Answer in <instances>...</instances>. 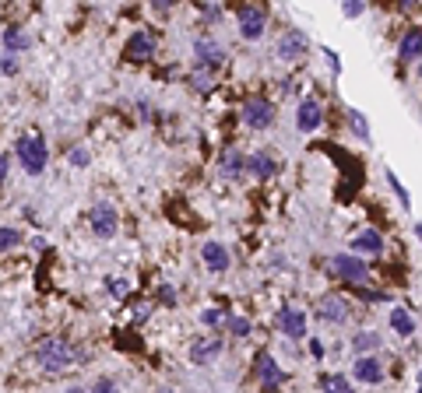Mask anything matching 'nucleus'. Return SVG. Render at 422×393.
I'll list each match as a JSON object with an SVG mask.
<instances>
[{"label":"nucleus","instance_id":"nucleus-1","mask_svg":"<svg viewBox=\"0 0 422 393\" xmlns=\"http://www.w3.org/2000/svg\"><path fill=\"white\" fill-rule=\"evenodd\" d=\"M15 155H18V162H22V169H25L29 176H43L46 158H50L46 141H43V137H32V134H25V137L15 141Z\"/></svg>","mask_w":422,"mask_h":393},{"label":"nucleus","instance_id":"nucleus-2","mask_svg":"<svg viewBox=\"0 0 422 393\" xmlns=\"http://www.w3.org/2000/svg\"><path fill=\"white\" fill-rule=\"evenodd\" d=\"M36 358H39V365L46 372H64V368H71L78 361V351L67 340H43L39 351H36Z\"/></svg>","mask_w":422,"mask_h":393},{"label":"nucleus","instance_id":"nucleus-3","mask_svg":"<svg viewBox=\"0 0 422 393\" xmlns=\"http://www.w3.org/2000/svg\"><path fill=\"white\" fill-rule=\"evenodd\" d=\"M327 270L338 274V277H345V281H352V284H366L369 281V267L359 256H348V253H334L327 260Z\"/></svg>","mask_w":422,"mask_h":393},{"label":"nucleus","instance_id":"nucleus-4","mask_svg":"<svg viewBox=\"0 0 422 393\" xmlns=\"http://www.w3.org/2000/svg\"><path fill=\"white\" fill-rule=\"evenodd\" d=\"M271 120H275V106L268 99H247L243 102V123L250 130H264V127H271Z\"/></svg>","mask_w":422,"mask_h":393},{"label":"nucleus","instance_id":"nucleus-5","mask_svg":"<svg viewBox=\"0 0 422 393\" xmlns=\"http://www.w3.org/2000/svg\"><path fill=\"white\" fill-rule=\"evenodd\" d=\"M116 228H120L116 207H113L109 200H99L95 211H92V232H95L99 239H109V235H116Z\"/></svg>","mask_w":422,"mask_h":393},{"label":"nucleus","instance_id":"nucleus-6","mask_svg":"<svg viewBox=\"0 0 422 393\" xmlns=\"http://www.w3.org/2000/svg\"><path fill=\"white\" fill-rule=\"evenodd\" d=\"M240 32H243V39H261L264 36V29H268V15L261 11V8H254V4H247V8H240Z\"/></svg>","mask_w":422,"mask_h":393},{"label":"nucleus","instance_id":"nucleus-7","mask_svg":"<svg viewBox=\"0 0 422 393\" xmlns=\"http://www.w3.org/2000/svg\"><path fill=\"white\" fill-rule=\"evenodd\" d=\"M348 312H352V309H348V302H345L341 295H324V298H320V305H317V316H320L324 323H334V326H338V323H345V319H348Z\"/></svg>","mask_w":422,"mask_h":393},{"label":"nucleus","instance_id":"nucleus-8","mask_svg":"<svg viewBox=\"0 0 422 393\" xmlns=\"http://www.w3.org/2000/svg\"><path fill=\"white\" fill-rule=\"evenodd\" d=\"M127 60H134V64H141V60H151V53H155V36L151 32H134L130 39H127Z\"/></svg>","mask_w":422,"mask_h":393},{"label":"nucleus","instance_id":"nucleus-9","mask_svg":"<svg viewBox=\"0 0 422 393\" xmlns=\"http://www.w3.org/2000/svg\"><path fill=\"white\" fill-rule=\"evenodd\" d=\"M278 326H282L285 337L303 340V337H306V312H303V309H282V312H278Z\"/></svg>","mask_w":422,"mask_h":393},{"label":"nucleus","instance_id":"nucleus-10","mask_svg":"<svg viewBox=\"0 0 422 393\" xmlns=\"http://www.w3.org/2000/svg\"><path fill=\"white\" fill-rule=\"evenodd\" d=\"M219 351H222V340H219V337H200V340L190 344V361H193V365H207L211 358H219Z\"/></svg>","mask_w":422,"mask_h":393},{"label":"nucleus","instance_id":"nucleus-11","mask_svg":"<svg viewBox=\"0 0 422 393\" xmlns=\"http://www.w3.org/2000/svg\"><path fill=\"white\" fill-rule=\"evenodd\" d=\"M296 127H299L303 134H313V130L320 127V102H317V99H303V102H299Z\"/></svg>","mask_w":422,"mask_h":393},{"label":"nucleus","instance_id":"nucleus-12","mask_svg":"<svg viewBox=\"0 0 422 393\" xmlns=\"http://www.w3.org/2000/svg\"><path fill=\"white\" fill-rule=\"evenodd\" d=\"M193 53H197V60H200V67H219L222 60H226V50L215 43V39H197V46H193Z\"/></svg>","mask_w":422,"mask_h":393},{"label":"nucleus","instance_id":"nucleus-13","mask_svg":"<svg viewBox=\"0 0 422 393\" xmlns=\"http://www.w3.org/2000/svg\"><path fill=\"white\" fill-rule=\"evenodd\" d=\"M200 256H204V267L207 270H229V249L222 246V242H204V249H200Z\"/></svg>","mask_w":422,"mask_h":393},{"label":"nucleus","instance_id":"nucleus-14","mask_svg":"<svg viewBox=\"0 0 422 393\" xmlns=\"http://www.w3.org/2000/svg\"><path fill=\"white\" fill-rule=\"evenodd\" d=\"M257 375H261V382H264V389H268V393L282 386V368L275 365V358H271V354H261V358H257Z\"/></svg>","mask_w":422,"mask_h":393},{"label":"nucleus","instance_id":"nucleus-15","mask_svg":"<svg viewBox=\"0 0 422 393\" xmlns=\"http://www.w3.org/2000/svg\"><path fill=\"white\" fill-rule=\"evenodd\" d=\"M352 375H355L359 382H369V386H376V382L383 379V368H380V361H376V358H355V365H352Z\"/></svg>","mask_w":422,"mask_h":393},{"label":"nucleus","instance_id":"nucleus-16","mask_svg":"<svg viewBox=\"0 0 422 393\" xmlns=\"http://www.w3.org/2000/svg\"><path fill=\"white\" fill-rule=\"evenodd\" d=\"M240 172H250V158H243V151H240V148H229V151L222 155V176L236 179Z\"/></svg>","mask_w":422,"mask_h":393},{"label":"nucleus","instance_id":"nucleus-17","mask_svg":"<svg viewBox=\"0 0 422 393\" xmlns=\"http://www.w3.org/2000/svg\"><path fill=\"white\" fill-rule=\"evenodd\" d=\"M303 50H306V36L303 32H285L282 43H278V57L282 60H296Z\"/></svg>","mask_w":422,"mask_h":393},{"label":"nucleus","instance_id":"nucleus-18","mask_svg":"<svg viewBox=\"0 0 422 393\" xmlns=\"http://www.w3.org/2000/svg\"><path fill=\"white\" fill-rule=\"evenodd\" d=\"M373 351H380V333L362 330V333L352 337V354H355V358H369Z\"/></svg>","mask_w":422,"mask_h":393},{"label":"nucleus","instance_id":"nucleus-19","mask_svg":"<svg viewBox=\"0 0 422 393\" xmlns=\"http://www.w3.org/2000/svg\"><path fill=\"white\" fill-rule=\"evenodd\" d=\"M380 249H383V239L376 228H366L352 239V253H380Z\"/></svg>","mask_w":422,"mask_h":393},{"label":"nucleus","instance_id":"nucleus-20","mask_svg":"<svg viewBox=\"0 0 422 393\" xmlns=\"http://www.w3.org/2000/svg\"><path fill=\"white\" fill-rule=\"evenodd\" d=\"M397 57H401L404 64L422 57V29H411V32L401 39V46H397Z\"/></svg>","mask_w":422,"mask_h":393},{"label":"nucleus","instance_id":"nucleus-21","mask_svg":"<svg viewBox=\"0 0 422 393\" xmlns=\"http://www.w3.org/2000/svg\"><path fill=\"white\" fill-rule=\"evenodd\" d=\"M275 169H278V162H275L268 151H257V155H250V172H254V176L268 179V176H275Z\"/></svg>","mask_w":422,"mask_h":393},{"label":"nucleus","instance_id":"nucleus-22","mask_svg":"<svg viewBox=\"0 0 422 393\" xmlns=\"http://www.w3.org/2000/svg\"><path fill=\"white\" fill-rule=\"evenodd\" d=\"M390 326H394V333H401V337H411L415 333V319L408 316V309H390Z\"/></svg>","mask_w":422,"mask_h":393},{"label":"nucleus","instance_id":"nucleus-23","mask_svg":"<svg viewBox=\"0 0 422 393\" xmlns=\"http://www.w3.org/2000/svg\"><path fill=\"white\" fill-rule=\"evenodd\" d=\"M29 46H32V39L22 36L18 29H8V32H4V50H8V53H22V50H29Z\"/></svg>","mask_w":422,"mask_h":393},{"label":"nucleus","instance_id":"nucleus-24","mask_svg":"<svg viewBox=\"0 0 422 393\" xmlns=\"http://www.w3.org/2000/svg\"><path fill=\"white\" fill-rule=\"evenodd\" d=\"M320 389H324V393H355L352 382L341 379V375H320Z\"/></svg>","mask_w":422,"mask_h":393},{"label":"nucleus","instance_id":"nucleus-25","mask_svg":"<svg viewBox=\"0 0 422 393\" xmlns=\"http://www.w3.org/2000/svg\"><path fill=\"white\" fill-rule=\"evenodd\" d=\"M190 85H193L197 92H211V88H215V81H211L207 71H193V74H190Z\"/></svg>","mask_w":422,"mask_h":393},{"label":"nucleus","instance_id":"nucleus-26","mask_svg":"<svg viewBox=\"0 0 422 393\" xmlns=\"http://www.w3.org/2000/svg\"><path fill=\"white\" fill-rule=\"evenodd\" d=\"M200 323H204V326H222V323H226V312H222V309H204V312H200Z\"/></svg>","mask_w":422,"mask_h":393},{"label":"nucleus","instance_id":"nucleus-27","mask_svg":"<svg viewBox=\"0 0 422 393\" xmlns=\"http://www.w3.org/2000/svg\"><path fill=\"white\" fill-rule=\"evenodd\" d=\"M348 123H352V130H355L359 137H369V127H366L362 113H348Z\"/></svg>","mask_w":422,"mask_h":393},{"label":"nucleus","instance_id":"nucleus-28","mask_svg":"<svg viewBox=\"0 0 422 393\" xmlns=\"http://www.w3.org/2000/svg\"><path fill=\"white\" fill-rule=\"evenodd\" d=\"M18 242V232L11 225H4V232H0V246H4V253H11V246Z\"/></svg>","mask_w":422,"mask_h":393},{"label":"nucleus","instance_id":"nucleus-29","mask_svg":"<svg viewBox=\"0 0 422 393\" xmlns=\"http://www.w3.org/2000/svg\"><path fill=\"white\" fill-rule=\"evenodd\" d=\"M109 291H113L116 298H123V295L130 291V281H127V277H113V281H109Z\"/></svg>","mask_w":422,"mask_h":393},{"label":"nucleus","instance_id":"nucleus-30","mask_svg":"<svg viewBox=\"0 0 422 393\" xmlns=\"http://www.w3.org/2000/svg\"><path fill=\"white\" fill-rule=\"evenodd\" d=\"M229 330L243 337V333H250V319H243V316H233V319H229Z\"/></svg>","mask_w":422,"mask_h":393},{"label":"nucleus","instance_id":"nucleus-31","mask_svg":"<svg viewBox=\"0 0 422 393\" xmlns=\"http://www.w3.org/2000/svg\"><path fill=\"white\" fill-rule=\"evenodd\" d=\"M88 393H120V389H116L113 379H95V386H92Z\"/></svg>","mask_w":422,"mask_h":393},{"label":"nucleus","instance_id":"nucleus-32","mask_svg":"<svg viewBox=\"0 0 422 393\" xmlns=\"http://www.w3.org/2000/svg\"><path fill=\"white\" fill-rule=\"evenodd\" d=\"M362 11H366V8L359 4V0H352V4H345V8H341V15H345V18H359Z\"/></svg>","mask_w":422,"mask_h":393},{"label":"nucleus","instance_id":"nucleus-33","mask_svg":"<svg viewBox=\"0 0 422 393\" xmlns=\"http://www.w3.org/2000/svg\"><path fill=\"white\" fill-rule=\"evenodd\" d=\"M71 165H88V151H85V148H74V151H71Z\"/></svg>","mask_w":422,"mask_h":393},{"label":"nucleus","instance_id":"nucleus-34","mask_svg":"<svg viewBox=\"0 0 422 393\" xmlns=\"http://www.w3.org/2000/svg\"><path fill=\"white\" fill-rule=\"evenodd\" d=\"M8 172H11V155L4 151L0 155V179H8Z\"/></svg>","mask_w":422,"mask_h":393},{"label":"nucleus","instance_id":"nucleus-35","mask_svg":"<svg viewBox=\"0 0 422 393\" xmlns=\"http://www.w3.org/2000/svg\"><path fill=\"white\" fill-rule=\"evenodd\" d=\"M18 71V60H15V53H4V74H15Z\"/></svg>","mask_w":422,"mask_h":393},{"label":"nucleus","instance_id":"nucleus-36","mask_svg":"<svg viewBox=\"0 0 422 393\" xmlns=\"http://www.w3.org/2000/svg\"><path fill=\"white\" fill-rule=\"evenodd\" d=\"M310 354L320 358V354H324V344H320V340H310Z\"/></svg>","mask_w":422,"mask_h":393},{"label":"nucleus","instance_id":"nucleus-37","mask_svg":"<svg viewBox=\"0 0 422 393\" xmlns=\"http://www.w3.org/2000/svg\"><path fill=\"white\" fill-rule=\"evenodd\" d=\"M67 393H85V389H81V386H71V389H67Z\"/></svg>","mask_w":422,"mask_h":393},{"label":"nucleus","instance_id":"nucleus-38","mask_svg":"<svg viewBox=\"0 0 422 393\" xmlns=\"http://www.w3.org/2000/svg\"><path fill=\"white\" fill-rule=\"evenodd\" d=\"M415 235H418V239H422V221H418V225H415Z\"/></svg>","mask_w":422,"mask_h":393},{"label":"nucleus","instance_id":"nucleus-39","mask_svg":"<svg viewBox=\"0 0 422 393\" xmlns=\"http://www.w3.org/2000/svg\"><path fill=\"white\" fill-rule=\"evenodd\" d=\"M158 393H172V389H158Z\"/></svg>","mask_w":422,"mask_h":393},{"label":"nucleus","instance_id":"nucleus-40","mask_svg":"<svg viewBox=\"0 0 422 393\" xmlns=\"http://www.w3.org/2000/svg\"><path fill=\"white\" fill-rule=\"evenodd\" d=\"M418 74H422V67H418Z\"/></svg>","mask_w":422,"mask_h":393}]
</instances>
